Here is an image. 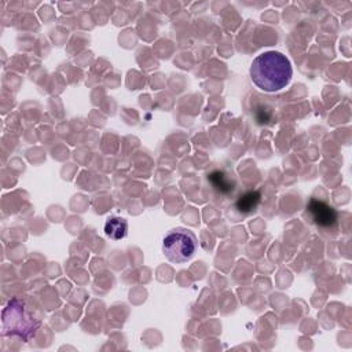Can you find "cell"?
Returning <instances> with one entry per match:
<instances>
[{
  "mask_svg": "<svg viewBox=\"0 0 352 352\" xmlns=\"http://www.w3.org/2000/svg\"><path fill=\"white\" fill-rule=\"evenodd\" d=\"M292 73L290 60L278 51L263 52L250 65L252 81L265 92L285 88L292 78Z\"/></svg>",
  "mask_w": 352,
  "mask_h": 352,
  "instance_id": "obj_1",
  "label": "cell"
},
{
  "mask_svg": "<svg viewBox=\"0 0 352 352\" xmlns=\"http://www.w3.org/2000/svg\"><path fill=\"white\" fill-rule=\"evenodd\" d=\"M40 326L38 319H34L33 315L26 309L23 302L18 298H14L3 311V333L15 334L29 340L37 331Z\"/></svg>",
  "mask_w": 352,
  "mask_h": 352,
  "instance_id": "obj_2",
  "label": "cell"
},
{
  "mask_svg": "<svg viewBox=\"0 0 352 352\" xmlns=\"http://www.w3.org/2000/svg\"><path fill=\"white\" fill-rule=\"evenodd\" d=\"M197 250L195 235L184 228L169 231L162 241V252L173 263H184L192 257Z\"/></svg>",
  "mask_w": 352,
  "mask_h": 352,
  "instance_id": "obj_3",
  "label": "cell"
},
{
  "mask_svg": "<svg viewBox=\"0 0 352 352\" xmlns=\"http://www.w3.org/2000/svg\"><path fill=\"white\" fill-rule=\"evenodd\" d=\"M307 212L311 220L320 228H333L337 224V213L333 206L312 198L307 204Z\"/></svg>",
  "mask_w": 352,
  "mask_h": 352,
  "instance_id": "obj_4",
  "label": "cell"
},
{
  "mask_svg": "<svg viewBox=\"0 0 352 352\" xmlns=\"http://www.w3.org/2000/svg\"><path fill=\"white\" fill-rule=\"evenodd\" d=\"M126 231H128V224H126V220L122 217L113 216V217H109L104 223V234L111 239H116V241L122 239L126 235Z\"/></svg>",
  "mask_w": 352,
  "mask_h": 352,
  "instance_id": "obj_5",
  "label": "cell"
},
{
  "mask_svg": "<svg viewBox=\"0 0 352 352\" xmlns=\"http://www.w3.org/2000/svg\"><path fill=\"white\" fill-rule=\"evenodd\" d=\"M208 180L210 182L213 188L216 191H219L220 194H230V192H232V190L235 187L232 179L228 175H226L224 172H220V170L212 172L208 176Z\"/></svg>",
  "mask_w": 352,
  "mask_h": 352,
  "instance_id": "obj_6",
  "label": "cell"
},
{
  "mask_svg": "<svg viewBox=\"0 0 352 352\" xmlns=\"http://www.w3.org/2000/svg\"><path fill=\"white\" fill-rule=\"evenodd\" d=\"M258 202H260V192L249 191L239 197L236 202V209L242 213H252L257 209Z\"/></svg>",
  "mask_w": 352,
  "mask_h": 352,
  "instance_id": "obj_7",
  "label": "cell"
}]
</instances>
